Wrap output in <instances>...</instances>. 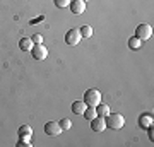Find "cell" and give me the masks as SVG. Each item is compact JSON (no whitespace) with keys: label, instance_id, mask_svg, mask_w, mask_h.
I'll return each instance as SVG.
<instances>
[{"label":"cell","instance_id":"5b68a950","mask_svg":"<svg viewBox=\"0 0 154 147\" xmlns=\"http://www.w3.org/2000/svg\"><path fill=\"white\" fill-rule=\"evenodd\" d=\"M82 39V36H81V33H79V29L77 27H74V29H69L65 34V43L70 44V46H75L79 41Z\"/></svg>","mask_w":154,"mask_h":147},{"label":"cell","instance_id":"7a4b0ae2","mask_svg":"<svg viewBox=\"0 0 154 147\" xmlns=\"http://www.w3.org/2000/svg\"><path fill=\"white\" fill-rule=\"evenodd\" d=\"M84 103L88 104V106L96 108L101 103V93H99L98 89H89V91H86V94H84Z\"/></svg>","mask_w":154,"mask_h":147},{"label":"cell","instance_id":"ba28073f","mask_svg":"<svg viewBox=\"0 0 154 147\" xmlns=\"http://www.w3.org/2000/svg\"><path fill=\"white\" fill-rule=\"evenodd\" d=\"M91 128H93V132H103L106 128V121L103 116H96V118H93L91 120Z\"/></svg>","mask_w":154,"mask_h":147},{"label":"cell","instance_id":"6da1fadb","mask_svg":"<svg viewBox=\"0 0 154 147\" xmlns=\"http://www.w3.org/2000/svg\"><path fill=\"white\" fill-rule=\"evenodd\" d=\"M105 121H106V127H110L113 130H120L125 125V118L120 113H108L105 116Z\"/></svg>","mask_w":154,"mask_h":147},{"label":"cell","instance_id":"9a60e30c","mask_svg":"<svg viewBox=\"0 0 154 147\" xmlns=\"http://www.w3.org/2000/svg\"><path fill=\"white\" fill-rule=\"evenodd\" d=\"M142 46V39H139L137 36H134V38L128 39V48L130 50H139Z\"/></svg>","mask_w":154,"mask_h":147},{"label":"cell","instance_id":"8fae6325","mask_svg":"<svg viewBox=\"0 0 154 147\" xmlns=\"http://www.w3.org/2000/svg\"><path fill=\"white\" fill-rule=\"evenodd\" d=\"M86 108H88V104L84 103V101H74L72 103V111L75 115H82Z\"/></svg>","mask_w":154,"mask_h":147},{"label":"cell","instance_id":"d6986e66","mask_svg":"<svg viewBox=\"0 0 154 147\" xmlns=\"http://www.w3.org/2000/svg\"><path fill=\"white\" fill-rule=\"evenodd\" d=\"M31 39H33L34 44H41L43 43V36H41V34H34V36H31Z\"/></svg>","mask_w":154,"mask_h":147},{"label":"cell","instance_id":"30bf717a","mask_svg":"<svg viewBox=\"0 0 154 147\" xmlns=\"http://www.w3.org/2000/svg\"><path fill=\"white\" fill-rule=\"evenodd\" d=\"M33 46H34V43H33L31 38H22L21 41H19V48H21L22 51H31Z\"/></svg>","mask_w":154,"mask_h":147},{"label":"cell","instance_id":"44dd1931","mask_svg":"<svg viewBox=\"0 0 154 147\" xmlns=\"http://www.w3.org/2000/svg\"><path fill=\"white\" fill-rule=\"evenodd\" d=\"M147 130H149V139H151V140H152V139H154V130H152V125H151V127H149V128H147Z\"/></svg>","mask_w":154,"mask_h":147},{"label":"cell","instance_id":"e0dca14e","mask_svg":"<svg viewBox=\"0 0 154 147\" xmlns=\"http://www.w3.org/2000/svg\"><path fill=\"white\" fill-rule=\"evenodd\" d=\"M58 123H60L62 130H69V128H70V127H72V121L69 120V118H63V120H60V121H58Z\"/></svg>","mask_w":154,"mask_h":147},{"label":"cell","instance_id":"3957f363","mask_svg":"<svg viewBox=\"0 0 154 147\" xmlns=\"http://www.w3.org/2000/svg\"><path fill=\"white\" fill-rule=\"evenodd\" d=\"M135 36H137L139 39H142V41L149 39L152 36V27H151V24H139V26L135 27Z\"/></svg>","mask_w":154,"mask_h":147},{"label":"cell","instance_id":"7c38bea8","mask_svg":"<svg viewBox=\"0 0 154 147\" xmlns=\"http://www.w3.org/2000/svg\"><path fill=\"white\" fill-rule=\"evenodd\" d=\"M139 123H140L142 128H149V127L152 125V115H142L140 120H139Z\"/></svg>","mask_w":154,"mask_h":147},{"label":"cell","instance_id":"ac0fdd59","mask_svg":"<svg viewBox=\"0 0 154 147\" xmlns=\"http://www.w3.org/2000/svg\"><path fill=\"white\" fill-rule=\"evenodd\" d=\"M55 2L57 7H60V9H65V7H69V4H70V0H53Z\"/></svg>","mask_w":154,"mask_h":147},{"label":"cell","instance_id":"9c48e42d","mask_svg":"<svg viewBox=\"0 0 154 147\" xmlns=\"http://www.w3.org/2000/svg\"><path fill=\"white\" fill-rule=\"evenodd\" d=\"M17 135H19V139H26V140H29L31 135H33V128H31L29 125H21L19 127V130H17Z\"/></svg>","mask_w":154,"mask_h":147},{"label":"cell","instance_id":"4fadbf2b","mask_svg":"<svg viewBox=\"0 0 154 147\" xmlns=\"http://www.w3.org/2000/svg\"><path fill=\"white\" fill-rule=\"evenodd\" d=\"M108 113H110V106H108V104L99 103L98 106H96V115H98V116H103V118H105Z\"/></svg>","mask_w":154,"mask_h":147},{"label":"cell","instance_id":"ffe728a7","mask_svg":"<svg viewBox=\"0 0 154 147\" xmlns=\"http://www.w3.org/2000/svg\"><path fill=\"white\" fill-rule=\"evenodd\" d=\"M17 147H31V142L26 140V139H21V140L17 142Z\"/></svg>","mask_w":154,"mask_h":147},{"label":"cell","instance_id":"5bb4252c","mask_svg":"<svg viewBox=\"0 0 154 147\" xmlns=\"http://www.w3.org/2000/svg\"><path fill=\"white\" fill-rule=\"evenodd\" d=\"M84 118H86V120H93V118H96V116H98V115H96V108H93V106H88V108L84 109Z\"/></svg>","mask_w":154,"mask_h":147},{"label":"cell","instance_id":"52a82bcc","mask_svg":"<svg viewBox=\"0 0 154 147\" xmlns=\"http://www.w3.org/2000/svg\"><path fill=\"white\" fill-rule=\"evenodd\" d=\"M69 7H70L72 14L81 16V14H84V11H86V2H84V0H72L70 4H69Z\"/></svg>","mask_w":154,"mask_h":147},{"label":"cell","instance_id":"8992f818","mask_svg":"<svg viewBox=\"0 0 154 147\" xmlns=\"http://www.w3.org/2000/svg\"><path fill=\"white\" fill-rule=\"evenodd\" d=\"M31 55H33L34 60H45L46 57H48V50L45 46L43 43L41 44H34L33 50H31Z\"/></svg>","mask_w":154,"mask_h":147},{"label":"cell","instance_id":"277c9868","mask_svg":"<svg viewBox=\"0 0 154 147\" xmlns=\"http://www.w3.org/2000/svg\"><path fill=\"white\" fill-rule=\"evenodd\" d=\"M62 127L58 121H48V123H45V133L48 137H58L62 133Z\"/></svg>","mask_w":154,"mask_h":147},{"label":"cell","instance_id":"2e32d148","mask_svg":"<svg viewBox=\"0 0 154 147\" xmlns=\"http://www.w3.org/2000/svg\"><path fill=\"white\" fill-rule=\"evenodd\" d=\"M79 33H81V36H82V38H91V36H93V27L86 24V26L79 27Z\"/></svg>","mask_w":154,"mask_h":147}]
</instances>
